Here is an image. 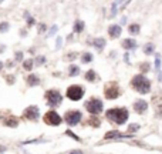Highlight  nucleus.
Here are the masks:
<instances>
[{"mask_svg":"<svg viewBox=\"0 0 162 154\" xmlns=\"http://www.w3.org/2000/svg\"><path fill=\"white\" fill-rule=\"evenodd\" d=\"M43 121L47 126H60V124L63 123V119H61V116H60L57 111L50 110L43 116Z\"/></svg>","mask_w":162,"mask_h":154,"instance_id":"obj_7","label":"nucleus"},{"mask_svg":"<svg viewBox=\"0 0 162 154\" xmlns=\"http://www.w3.org/2000/svg\"><path fill=\"white\" fill-rule=\"evenodd\" d=\"M3 67H4V64H3V61L0 60V72H2V70H3Z\"/></svg>","mask_w":162,"mask_h":154,"instance_id":"obj_41","label":"nucleus"},{"mask_svg":"<svg viewBox=\"0 0 162 154\" xmlns=\"http://www.w3.org/2000/svg\"><path fill=\"white\" fill-rule=\"evenodd\" d=\"M134 110H135V113H138V114H144V113L148 110V103H146L145 100L138 99L134 103Z\"/></svg>","mask_w":162,"mask_h":154,"instance_id":"obj_10","label":"nucleus"},{"mask_svg":"<svg viewBox=\"0 0 162 154\" xmlns=\"http://www.w3.org/2000/svg\"><path fill=\"white\" fill-rule=\"evenodd\" d=\"M70 154H82V151H80V150H73Z\"/></svg>","mask_w":162,"mask_h":154,"instance_id":"obj_38","label":"nucleus"},{"mask_svg":"<svg viewBox=\"0 0 162 154\" xmlns=\"http://www.w3.org/2000/svg\"><path fill=\"white\" fill-rule=\"evenodd\" d=\"M159 66H161V56L157 54V57H155V69H157V72H159Z\"/></svg>","mask_w":162,"mask_h":154,"instance_id":"obj_31","label":"nucleus"},{"mask_svg":"<svg viewBox=\"0 0 162 154\" xmlns=\"http://www.w3.org/2000/svg\"><path fill=\"white\" fill-rule=\"evenodd\" d=\"M64 134H65V136H70V137H73L74 140H76V141H81V138L78 137V136H76V134H74V133L71 131V130H67V131H65Z\"/></svg>","mask_w":162,"mask_h":154,"instance_id":"obj_28","label":"nucleus"},{"mask_svg":"<svg viewBox=\"0 0 162 154\" xmlns=\"http://www.w3.org/2000/svg\"><path fill=\"white\" fill-rule=\"evenodd\" d=\"M2 2H3V0H0V3H2Z\"/></svg>","mask_w":162,"mask_h":154,"instance_id":"obj_42","label":"nucleus"},{"mask_svg":"<svg viewBox=\"0 0 162 154\" xmlns=\"http://www.w3.org/2000/svg\"><path fill=\"white\" fill-rule=\"evenodd\" d=\"M76 53H74V54H70V56H67V57H65V59H70V60H71V59H74V57H76Z\"/></svg>","mask_w":162,"mask_h":154,"instance_id":"obj_40","label":"nucleus"},{"mask_svg":"<svg viewBox=\"0 0 162 154\" xmlns=\"http://www.w3.org/2000/svg\"><path fill=\"white\" fill-rule=\"evenodd\" d=\"M14 57H16V61H22L23 60V53L22 51H16V56H14Z\"/></svg>","mask_w":162,"mask_h":154,"instance_id":"obj_34","label":"nucleus"},{"mask_svg":"<svg viewBox=\"0 0 162 154\" xmlns=\"http://www.w3.org/2000/svg\"><path fill=\"white\" fill-rule=\"evenodd\" d=\"M154 49H155V47H154V44H152V43H146L145 46H144V53L149 56V54L154 53Z\"/></svg>","mask_w":162,"mask_h":154,"instance_id":"obj_22","label":"nucleus"},{"mask_svg":"<svg viewBox=\"0 0 162 154\" xmlns=\"http://www.w3.org/2000/svg\"><path fill=\"white\" fill-rule=\"evenodd\" d=\"M44 63H46V57L44 56H38L37 59H36V64H38V66H41Z\"/></svg>","mask_w":162,"mask_h":154,"instance_id":"obj_29","label":"nucleus"},{"mask_svg":"<svg viewBox=\"0 0 162 154\" xmlns=\"http://www.w3.org/2000/svg\"><path fill=\"white\" fill-rule=\"evenodd\" d=\"M23 117L26 120L37 121L38 117H40V109H38L37 106H28L26 110L23 111Z\"/></svg>","mask_w":162,"mask_h":154,"instance_id":"obj_9","label":"nucleus"},{"mask_svg":"<svg viewBox=\"0 0 162 154\" xmlns=\"http://www.w3.org/2000/svg\"><path fill=\"white\" fill-rule=\"evenodd\" d=\"M128 32H130L131 34H138L141 32V26L140 24H136V23L130 24V26H128Z\"/></svg>","mask_w":162,"mask_h":154,"instance_id":"obj_19","label":"nucleus"},{"mask_svg":"<svg viewBox=\"0 0 162 154\" xmlns=\"http://www.w3.org/2000/svg\"><path fill=\"white\" fill-rule=\"evenodd\" d=\"M86 80L87 82H95L97 80V73L94 72V70H88V72L86 73Z\"/></svg>","mask_w":162,"mask_h":154,"instance_id":"obj_18","label":"nucleus"},{"mask_svg":"<svg viewBox=\"0 0 162 154\" xmlns=\"http://www.w3.org/2000/svg\"><path fill=\"white\" fill-rule=\"evenodd\" d=\"M9 30V23L7 22H2L0 23V33H6Z\"/></svg>","mask_w":162,"mask_h":154,"instance_id":"obj_27","label":"nucleus"},{"mask_svg":"<svg viewBox=\"0 0 162 154\" xmlns=\"http://www.w3.org/2000/svg\"><path fill=\"white\" fill-rule=\"evenodd\" d=\"M104 96L107 97L108 100H114V99H118L121 96V90H119L118 83L115 82H110L104 86Z\"/></svg>","mask_w":162,"mask_h":154,"instance_id":"obj_5","label":"nucleus"},{"mask_svg":"<svg viewBox=\"0 0 162 154\" xmlns=\"http://www.w3.org/2000/svg\"><path fill=\"white\" fill-rule=\"evenodd\" d=\"M61 43H63V38L57 37V46H56V47H57V49H60V47H61Z\"/></svg>","mask_w":162,"mask_h":154,"instance_id":"obj_36","label":"nucleus"},{"mask_svg":"<svg viewBox=\"0 0 162 154\" xmlns=\"http://www.w3.org/2000/svg\"><path fill=\"white\" fill-rule=\"evenodd\" d=\"M68 73H70V76H71V77L78 76V73H80V67L76 66V64H71L70 69H68Z\"/></svg>","mask_w":162,"mask_h":154,"instance_id":"obj_20","label":"nucleus"},{"mask_svg":"<svg viewBox=\"0 0 162 154\" xmlns=\"http://www.w3.org/2000/svg\"><path fill=\"white\" fill-rule=\"evenodd\" d=\"M121 33H122V29L118 24H112V26L108 27V34H110L111 38H118L121 36Z\"/></svg>","mask_w":162,"mask_h":154,"instance_id":"obj_11","label":"nucleus"},{"mask_svg":"<svg viewBox=\"0 0 162 154\" xmlns=\"http://www.w3.org/2000/svg\"><path fill=\"white\" fill-rule=\"evenodd\" d=\"M84 107H86V110L88 111L90 114L97 116V114H100V113L103 111L104 104H103V101H101L100 99L91 97V99L88 100V101H86V104H84Z\"/></svg>","mask_w":162,"mask_h":154,"instance_id":"obj_4","label":"nucleus"},{"mask_svg":"<svg viewBox=\"0 0 162 154\" xmlns=\"http://www.w3.org/2000/svg\"><path fill=\"white\" fill-rule=\"evenodd\" d=\"M44 99H46V103L50 107H58L61 104V101H63V96H61V93L57 88H50V90L46 91Z\"/></svg>","mask_w":162,"mask_h":154,"instance_id":"obj_3","label":"nucleus"},{"mask_svg":"<svg viewBox=\"0 0 162 154\" xmlns=\"http://www.w3.org/2000/svg\"><path fill=\"white\" fill-rule=\"evenodd\" d=\"M26 20H27V26H28V27H32L33 24H36V20H34V17L33 16H28V13H26Z\"/></svg>","mask_w":162,"mask_h":154,"instance_id":"obj_25","label":"nucleus"},{"mask_svg":"<svg viewBox=\"0 0 162 154\" xmlns=\"http://www.w3.org/2000/svg\"><path fill=\"white\" fill-rule=\"evenodd\" d=\"M6 66H7V67H9V69H10V67H13V66H14V63H10V60H9V61H7V63H6Z\"/></svg>","mask_w":162,"mask_h":154,"instance_id":"obj_39","label":"nucleus"},{"mask_svg":"<svg viewBox=\"0 0 162 154\" xmlns=\"http://www.w3.org/2000/svg\"><path fill=\"white\" fill-rule=\"evenodd\" d=\"M131 86L134 90H136L140 94H146L151 91V82L144 74H136L131 80Z\"/></svg>","mask_w":162,"mask_h":154,"instance_id":"obj_2","label":"nucleus"},{"mask_svg":"<svg viewBox=\"0 0 162 154\" xmlns=\"http://www.w3.org/2000/svg\"><path fill=\"white\" fill-rule=\"evenodd\" d=\"M92 44H94V47L97 50H101L105 47V38H103V37H97V38H94V42H92Z\"/></svg>","mask_w":162,"mask_h":154,"instance_id":"obj_15","label":"nucleus"},{"mask_svg":"<svg viewBox=\"0 0 162 154\" xmlns=\"http://www.w3.org/2000/svg\"><path fill=\"white\" fill-rule=\"evenodd\" d=\"M88 124L92 126V127H98V126H100V120H98L97 117H91V119L88 120Z\"/></svg>","mask_w":162,"mask_h":154,"instance_id":"obj_26","label":"nucleus"},{"mask_svg":"<svg viewBox=\"0 0 162 154\" xmlns=\"http://www.w3.org/2000/svg\"><path fill=\"white\" fill-rule=\"evenodd\" d=\"M140 128V124H131L130 127H128V131H136Z\"/></svg>","mask_w":162,"mask_h":154,"instance_id":"obj_33","label":"nucleus"},{"mask_svg":"<svg viewBox=\"0 0 162 154\" xmlns=\"http://www.w3.org/2000/svg\"><path fill=\"white\" fill-rule=\"evenodd\" d=\"M46 30H47V27H46V24H43V23H40V24H38V34H41V33H44V32H46Z\"/></svg>","mask_w":162,"mask_h":154,"instance_id":"obj_32","label":"nucleus"},{"mask_svg":"<svg viewBox=\"0 0 162 154\" xmlns=\"http://www.w3.org/2000/svg\"><path fill=\"white\" fill-rule=\"evenodd\" d=\"M122 47L125 50H132L136 47V42H135L134 38H125L124 42H122Z\"/></svg>","mask_w":162,"mask_h":154,"instance_id":"obj_14","label":"nucleus"},{"mask_svg":"<svg viewBox=\"0 0 162 154\" xmlns=\"http://www.w3.org/2000/svg\"><path fill=\"white\" fill-rule=\"evenodd\" d=\"M84 88L78 86V84H73L70 87L67 88V91H65V96H67V99L73 100V101H78L84 97Z\"/></svg>","mask_w":162,"mask_h":154,"instance_id":"obj_6","label":"nucleus"},{"mask_svg":"<svg viewBox=\"0 0 162 154\" xmlns=\"http://www.w3.org/2000/svg\"><path fill=\"white\" fill-rule=\"evenodd\" d=\"M33 64H34V63H33L32 59H28V60L23 61V67H24V70H27V72H30V70L33 69Z\"/></svg>","mask_w":162,"mask_h":154,"instance_id":"obj_23","label":"nucleus"},{"mask_svg":"<svg viewBox=\"0 0 162 154\" xmlns=\"http://www.w3.org/2000/svg\"><path fill=\"white\" fill-rule=\"evenodd\" d=\"M121 2H122V0H115V2L112 3V7H111V16L112 17L117 14V9H118V5L121 3Z\"/></svg>","mask_w":162,"mask_h":154,"instance_id":"obj_24","label":"nucleus"},{"mask_svg":"<svg viewBox=\"0 0 162 154\" xmlns=\"http://www.w3.org/2000/svg\"><path fill=\"white\" fill-rule=\"evenodd\" d=\"M84 27H86V24H84V22H81V20H77V22L74 23V27H73V32H74V33H81V32L84 30Z\"/></svg>","mask_w":162,"mask_h":154,"instance_id":"obj_17","label":"nucleus"},{"mask_svg":"<svg viewBox=\"0 0 162 154\" xmlns=\"http://www.w3.org/2000/svg\"><path fill=\"white\" fill-rule=\"evenodd\" d=\"M91 61H92V54L91 53H84V54L81 56V63L87 64V63H91Z\"/></svg>","mask_w":162,"mask_h":154,"instance_id":"obj_21","label":"nucleus"},{"mask_svg":"<svg viewBox=\"0 0 162 154\" xmlns=\"http://www.w3.org/2000/svg\"><path fill=\"white\" fill-rule=\"evenodd\" d=\"M56 32H57V26H53V29H51V30H50L49 36H51V34H54V33H56Z\"/></svg>","mask_w":162,"mask_h":154,"instance_id":"obj_37","label":"nucleus"},{"mask_svg":"<svg viewBox=\"0 0 162 154\" xmlns=\"http://www.w3.org/2000/svg\"><path fill=\"white\" fill-rule=\"evenodd\" d=\"M130 136H127V134H121L119 131H108L105 136H104V138L105 140H110V138H128Z\"/></svg>","mask_w":162,"mask_h":154,"instance_id":"obj_13","label":"nucleus"},{"mask_svg":"<svg viewBox=\"0 0 162 154\" xmlns=\"http://www.w3.org/2000/svg\"><path fill=\"white\" fill-rule=\"evenodd\" d=\"M3 123H4V126H7V127H13V128H16V127L19 126V119L14 117V116H10V117H6Z\"/></svg>","mask_w":162,"mask_h":154,"instance_id":"obj_12","label":"nucleus"},{"mask_svg":"<svg viewBox=\"0 0 162 154\" xmlns=\"http://www.w3.org/2000/svg\"><path fill=\"white\" fill-rule=\"evenodd\" d=\"M82 119V113L78 110H68L64 114V121L68 126H77Z\"/></svg>","mask_w":162,"mask_h":154,"instance_id":"obj_8","label":"nucleus"},{"mask_svg":"<svg viewBox=\"0 0 162 154\" xmlns=\"http://www.w3.org/2000/svg\"><path fill=\"white\" fill-rule=\"evenodd\" d=\"M26 82H27V84H28V86H38V84H40V77L32 73L30 76L27 77Z\"/></svg>","mask_w":162,"mask_h":154,"instance_id":"obj_16","label":"nucleus"},{"mask_svg":"<svg viewBox=\"0 0 162 154\" xmlns=\"http://www.w3.org/2000/svg\"><path fill=\"white\" fill-rule=\"evenodd\" d=\"M105 117L110 121L115 123V124L122 126L124 123H127L128 117H130V113L125 107H114V109H110V110L105 111Z\"/></svg>","mask_w":162,"mask_h":154,"instance_id":"obj_1","label":"nucleus"},{"mask_svg":"<svg viewBox=\"0 0 162 154\" xmlns=\"http://www.w3.org/2000/svg\"><path fill=\"white\" fill-rule=\"evenodd\" d=\"M141 73H148L149 70V63H144V64H141Z\"/></svg>","mask_w":162,"mask_h":154,"instance_id":"obj_30","label":"nucleus"},{"mask_svg":"<svg viewBox=\"0 0 162 154\" xmlns=\"http://www.w3.org/2000/svg\"><path fill=\"white\" fill-rule=\"evenodd\" d=\"M6 80H7V83H9V84H13L16 79H14V76H7V77H6Z\"/></svg>","mask_w":162,"mask_h":154,"instance_id":"obj_35","label":"nucleus"}]
</instances>
